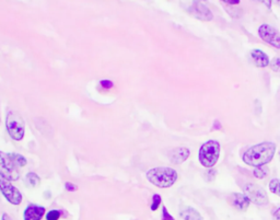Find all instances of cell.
<instances>
[{
	"mask_svg": "<svg viewBox=\"0 0 280 220\" xmlns=\"http://www.w3.org/2000/svg\"><path fill=\"white\" fill-rule=\"evenodd\" d=\"M161 203H162V198H161L160 195L154 194V196H152V203H151V206H150V209L152 211L158 210V208L160 207Z\"/></svg>",
	"mask_w": 280,
	"mask_h": 220,
	"instance_id": "obj_19",
	"label": "cell"
},
{
	"mask_svg": "<svg viewBox=\"0 0 280 220\" xmlns=\"http://www.w3.org/2000/svg\"><path fill=\"white\" fill-rule=\"evenodd\" d=\"M0 177L10 182L20 179L19 168L10 160L8 154L3 152H0Z\"/></svg>",
	"mask_w": 280,
	"mask_h": 220,
	"instance_id": "obj_6",
	"label": "cell"
},
{
	"mask_svg": "<svg viewBox=\"0 0 280 220\" xmlns=\"http://www.w3.org/2000/svg\"><path fill=\"white\" fill-rule=\"evenodd\" d=\"M146 177H147V180L150 183L155 186L159 188H168L176 183L177 179H179V174L173 168L157 167L150 169L146 173Z\"/></svg>",
	"mask_w": 280,
	"mask_h": 220,
	"instance_id": "obj_2",
	"label": "cell"
},
{
	"mask_svg": "<svg viewBox=\"0 0 280 220\" xmlns=\"http://www.w3.org/2000/svg\"><path fill=\"white\" fill-rule=\"evenodd\" d=\"M0 192L4 195V197L12 205H20L22 203L23 196L21 192L16 186L10 183V181L0 177Z\"/></svg>",
	"mask_w": 280,
	"mask_h": 220,
	"instance_id": "obj_8",
	"label": "cell"
},
{
	"mask_svg": "<svg viewBox=\"0 0 280 220\" xmlns=\"http://www.w3.org/2000/svg\"><path fill=\"white\" fill-rule=\"evenodd\" d=\"M162 220H175L173 218V216H172L171 213L168 211L167 207H163L162 208Z\"/></svg>",
	"mask_w": 280,
	"mask_h": 220,
	"instance_id": "obj_25",
	"label": "cell"
},
{
	"mask_svg": "<svg viewBox=\"0 0 280 220\" xmlns=\"http://www.w3.org/2000/svg\"><path fill=\"white\" fill-rule=\"evenodd\" d=\"M100 86H101L102 89L110 90L114 87V84H113V81H111L109 79H103V80L100 81Z\"/></svg>",
	"mask_w": 280,
	"mask_h": 220,
	"instance_id": "obj_23",
	"label": "cell"
},
{
	"mask_svg": "<svg viewBox=\"0 0 280 220\" xmlns=\"http://www.w3.org/2000/svg\"><path fill=\"white\" fill-rule=\"evenodd\" d=\"M46 209L45 207L30 204L23 212V220H42V218L45 215Z\"/></svg>",
	"mask_w": 280,
	"mask_h": 220,
	"instance_id": "obj_11",
	"label": "cell"
},
{
	"mask_svg": "<svg viewBox=\"0 0 280 220\" xmlns=\"http://www.w3.org/2000/svg\"><path fill=\"white\" fill-rule=\"evenodd\" d=\"M253 174H254V177H255L256 179H258V180H263V179H266L267 177H268V174H269V169L267 168L266 166L256 167L255 169L253 170Z\"/></svg>",
	"mask_w": 280,
	"mask_h": 220,
	"instance_id": "obj_16",
	"label": "cell"
},
{
	"mask_svg": "<svg viewBox=\"0 0 280 220\" xmlns=\"http://www.w3.org/2000/svg\"><path fill=\"white\" fill-rule=\"evenodd\" d=\"M241 187L242 190H243V194L250 199L251 203L257 206L268 205V196H267V194L262 186H259L255 183H251V182H247V183L241 185Z\"/></svg>",
	"mask_w": 280,
	"mask_h": 220,
	"instance_id": "obj_5",
	"label": "cell"
},
{
	"mask_svg": "<svg viewBox=\"0 0 280 220\" xmlns=\"http://www.w3.org/2000/svg\"><path fill=\"white\" fill-rule=\"evenodd\" d=\"M6 127L9 136L16 141H21L25 135V124L21 114L17 111L8 112L6 117Z\"/></svg>",
	"mask_w": 280,
	"mask_h": 220,
	"instance_id": "obj_4",
	"label": "cell"
},
{
	"mask_svg": "<svg viewBox=\"0 0 280 220\" xmlns=\"http://www.w3.org/2000/svg\"><path fill=\"white\" fill-rule=\"evenodd\" d=\"M257 32L264 42L269 44L272 47L280 49V32H278L275 28L269 24H262L258 28Z\"/></svg>",
	"mask_w": 280,
	"mask_h": 220,
	"instance_id": "obj_9",
	"label": "cell"
},
{
	"mask_svg": "<svg viewBox=\"0 0 280 220\" xmlns=\"http://www.w3.org/2000/svg\"><path fill=\"white\" fill-rule=\"evenodd\" d=\"M180 215L184 220H203L200 212L189 206H183L181 208Z\"/></svg>",
	"mask_w": 280,
	"mask_h": 220,
	"instance_id": "obj_14",
	"label": "cell"
},
{
	"mask_svg": "<svg viewBox=\"0 0 280 220\" xmlns=\"http://www.w3.org/2000/svg\"><path fill=\"white\" fill-rule=\"evenodd\" d=\"M25 182L30 185V186H33V187H36L37 185H39L41 183V179L39 175H37L36 173L34 172H29L27 174V177H25Z\"/></svg>",
	"mask_w": 280,
	"mask_h": 220,
	"instance_id": "obj_17",
	"label": "cell"
},
{
	"mask_svg": "<svg viewBox=\"0 0 280 220\" xmlns=\"http://www.w3.org/2000/svg\"><path fill=\"white\" fill-rule=\"evenodd\" d=\"M271 2H273V3H276L279 7H280V0H271Z\"/></svg>",
	"mask_w": 280,
	"mask_h": 220,
	"instance_id": "obj_30",
	"label": "cell"
},
{
	"mask_svg": "<svg viewBox=\"0 0 280 220\" xmlns=\"http://www.w3.org/2000/svg\"><path fill=\"white\" fill-rule=\"evenodd\" d=\"M188 12L197 20L212 21L214 14L207 6V0H193V4L188 8Z\"/></svg>",
	"mask_w": 280,
	"mask_h": 220,
	"instance_id": "obj_7",
	"label": "cell"
},
{
	"mask_svg": "<svg viewBox=\"0 0 280 220\" xmlns=\"http://www.w3.org/2000/svg\"><path fill=\"white\" fill-rule=\"evenodd\" d=\"M8 156H9L10 160L14 162L18 168H23V167L27 166L28 161H27V158H25L24 156H22L20 154H16V153H9Z\"/></svg>",
	"mask_w": 280,
	"mask_h": 220,
	"instance_id": "obj_15",
	"label": "cell"
},
{
	"mask_svg": "<svg viewBox=\"0 0 280 220\" xmlns=\"http://www.w3.org/2000/svg\"><path fill=\"white\" fill-rule=\"evenodd\" d=\"M61 216V211L57 209H52L46 213V220H59Z\"/></svg>",
	"mask_w": 280,
	"mask_h": 220,
	"instance_id": "obj_20",
	"label": "cell"
},
{
	"mask_svg": "<svg viewBox=\"0 0 280 220\" xmlns=\"http://www.w3.org/2000/svg\"><path fill=\"white\" fill-rule=\"evenodd\" d=\"M279 157H280V154H279Z\"/></svg>",
	"mask_w": 280,
	"mask_h": 220,
	"instance_id": "obj_32",
	"label": "cell"
},
{
	"mask_svg": "<svg viewBox=\"0 0 280 220\" xmlns=\"http://www.w3.org/2000/svg\"><path fill=\"white\" fill-rule=\"evenodd\" d=\"M222 3L228 4V5H231V6H235V5H239L241 3V0H221Z\"/></svg>",
	"mask_w": 280,
	"mask_h": 220,
	"instance_id": "obj_27",
	"label": "cell"
},
{
	"mask_svg": "<svg viewBox=\"0 0 280 220\" xmlns=\"http://www.w3.org/2000/svg\"><path fill=\"white\" fill-rule=\"evenodd\" d=\"M271 70L275 72H280V57H275L269 64Z\"/></svg>",
	"mask_w": 280,
	"mask_h": 220,
	"instance_id": "obj_22",
	"label": "cell"
},
{
	"mask_svg": "<svg viewBox=\"0 0 280 220\" xmlns=\"http://www.w3.org/2000/svg\"><path fill=\"white\" fill-rule=\"evenodd\" d=\"M65 188H66L67 192H70V193L78 191V186L76 185L75 183H73V182H66V183H65Z\"/></svg>",
	"mask_w": 280,
	"mask_h": 220,
	"instance_id": "obj_24",
	"label": "cell"
},
{
	"mask_svg": "<svg viewBox=\"0 0 280 220\" xmlns=\"http://www.w3.org/2000/svg\"><path fill=\"white\" fill-rule=\"evenodd\" d=\"M216 175H217V171L215 169L210 168L208 169L205 173V180L206 182H213L216 179Z\"/></svg>",
	"mask_w": 280,
	"mask_h": 220,
	"instance_id": "obj_21",
	"label": "cell"
},
{
	"mask_svg": "<svg viewBox=\"0 0 280 220\" xmlns=\"http://www.w3.org/2000/svg\"><path fill=\"white\" fill-rule=\"evenodd\" d=\"M228 199L235 209L242 212L249 209L251 204L250 199L247 198L243 193H232Z\"/></svg>",
	"mask_w": 280,
	"mask_h": 220,
	"instance_id": "obj_10",
	"label": "cell"
},
{
	"mask_svg": "<svg viewBox=\"0 0 280 220\" xmlns=\"http://www.w3.org/2000/svg\"><path fill=\"white\" fill-rule=\"evenodd\" d=\"M190 155L189 149L186 147H176L169 153V159L173 165H182L185 162Z\"/></svg>",
	"mask_w": 280,
	"mask_h": 220,
	"instance_id": "obj_12",
	"label": "cell"
},
{
	"mask_svg": "<svg viewBox=\"0 0 280 220\" xmlns=\"http://www.w3.org/2000/svg\"><path fill=\"white\" fill-rule=\"evenodd\" d=\"M251 57L256 67L265 68L267 66H269L270 64L268 56H267L263 51H260V49H253L251 52Z\"/></svg>",
	"mask_w": 280,
	"mask_h": 220,
	"instance_id": "obj_13",
	"label": "cell"
},
{
	"mask_svg": "<svg viewBox=\"0 0 280 220\" xmlns=\"http://www.w3.org/2000/svg\"><path fill=\"white\" fill-rule=\"evenodd\" d=\"M2 220H12L10 218V216L8 215V213H3V216H2Z\"/></svg>",
	"mask_w": 280,
	"mask_h": 220,
	"instance_id": "obj_29",
	"label": "cell"
},
{
	"mask_svg": "<svg viewBox=\"0 0 280 220\" xmlns=\"http://www.w3.org/2000/svg\"><path fill=\"white\" fill-rule=\"evenodd\" d=\"M220 157V143L219 141L212 139L201 144L198 153V159L200 165L207 169L214 168L218 162Z\"/></svg>",
	"mask_w": 280,
	"mask_h": 220,
	"instance_id": "obj_3",
	"label": "cell"
},
{
	"mask_svg": "<svg viewBox=\"0 0 280 220\" xmlns=\"http://www.w3.org/2000/svg\"><path fill=\"white\" fill-rule=\"evenodd\" d=\"M272 217H273V220H280V207L273 211Z\"/></svg>",
	"mask_w": 280,
	"mask_h": 220,
	"instance_id": "obj_28",
	"label": "cell"
},
{
	"mask_svg": "<svg viewBox=\"0 0 280 220\" xmlns=\"http://www.w3.org/2000/svg\"><path fill=\"white\" fill-rule=\"evenodd\" d=\"M276 154V144L271 141H264L250 147L242 157V160L247 166L262 167L272 160Z\"/></svg>",
	"mask_w": 280,
	"mask_h": 220,
	"instance_id": "obj_1",
	"label": "cell"
},
{
	"mask_svg": "<svg viewBox=\"0 0 280 220\" xmlns=\"http://www.w3.org/2000/svg\"><path fill=\"white\" fill-rule=\"evenodd\" d=\"M254 2H257L259 4L264 5L267 9H270L271 8V5H272L271 0H254Z\"/></svg>",
	"mask_w": 280,
	"mask_h": 220,
	"instance_id": "obj_26",
	"label": "cell"
},
{
	"mask_svg": "<svg viewBox=\"0 0 280 220\" xmlns=\"http://www.w3.org/2000/svg\"><path fill=\"white\" fill-rule=\"evenodd\" d=\"M269 191L277 195V196L280 197V180L279 179H272L269 182Z\"/></svg>",
	"mask_w": 280,
	"mask_h": 220,
	"instance_id": "obj_18",
	"label": "cell"
},
{
	"mask_svg": "<svg viewBox=\"0 0 280 220\" xmlns=\"http://www.w3.org/2000/svg\"><path fill=\"white\" fill-rule=\"evenodd\" d=\"M0 124H2V118H0Z\"/></svg>",
	"mask_w": 280,
	"mask_h": 220,
	"instance_id": "obj_31",
	"label": "cell"
}]
</instances>
